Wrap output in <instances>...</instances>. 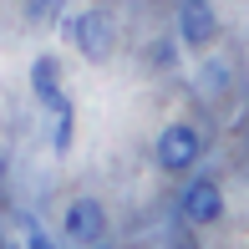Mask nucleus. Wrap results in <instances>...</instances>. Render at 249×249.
<instances>
[{
    "instance_id": "obj_8",
    "label": "nucleus",
    "mask_w": 249,
    "mask_h": 249,
    "mask_svg": "<svg viewBox=\"0 0 249 249\" xmlns=\"http://www.w3.org/2000/svg\"><path fill=\"white\" fill-rule=\"evenodd\" d=\"M203 82H209L213 92H219V87H224V66H203Z\"/></svg>"
},
{
    "instance_id": "obj_5",
    "label": "nucleus",
    "mask_w": 249,
    "mask_h": 249,
    "mask_svg": "<svg viewBox=\"0 0 249 249\" xmlns=\"http://www.w3.org/2000/svg\"><path fill=\"white\" fill-rule=\"evenodd\" d=\"M66 234H71L76 244H97L102 234H107V209H102L97 198H76L71 209H66Z\"/></svg>"
},
{
    "instance_id": "obj_11",
    "label": "nucleus",
    "mask_w": 249,
    "mask_h": 249,
    "mask_svg": "<svg viewBox=\"0 0 249 249\" xmlns=\"http://www.w3.org/2000/svg\"><path fill=\"white\" fill-rule=\"evenodd\" d=\"M92 249H107V244H102V239H97V244H92Z\"/></svg>"
},
{
    "instance_id": "obj_6",
    "label": "nucleus",
    "mask_w": 249,
    "mask_h": 249,
    "mask_svg": "<svg viewBox=\"0 0 249 249\" xmlns=\"http://www.w3.org/2000/svg\"><path fill=\"white\" fill-rule=\"evenodd\" d=\"M31 92L46 102V107L66 102V97H61V66H56L51 56H36V66H31Z\"/></svg>"
},
{
    "instance_id": "obj_2",
    "label": "nucleus",
    "mask_w": 249,
    "mask_h": 249,
    "mask_svg": "<svg viewBox=\"0 0 249 249\" xmlns=\"http://www.w3.org/2000/svg\"><path fill=\"white\" fill-rule=\"evenodd\" d=\"M71 41H76V51H82L87 61H107L112 56V20L102 16V10H82V16L71 20Z\"/></svg>"
},
{
    "instance_id": "obj_1",
    "label": "nucleus",
    "mask_w": 249,
    "mask_h": 249,
    "mask_svg": "<svg viewBox=\"0 0 249 249\" xmlns=\"http://www.w3.org/2000/svg\"><path fill=\"white\" fill-rule=\"evenodd\" d=\"M203 158V138L188 122H173V127L158 132V168H168V173H188Z\"/></svg>"
},
{
    "instance_id": "obj_3",
    "label": "nucleus",
    "mask_w": 249,
    "mask_h": 249,
    "mask_svg": "<svg viewBox=\"0 0 249 249\" xmlns=\"http://www.w3.org/2000/svg\"><path fill=\"white\" fill-rule=\"evenodd\" d=\"M178 203H183V219L188 224H219L224 219V194H219L213 178H194Z\"/></svg>"
},
{
    "instance_id": "obj_10",
    "label": "nucleus",
    "mask_w": 249,
    "mask_h": 249,
    "mask_svg": "<svg viewBox=\"0 0 249 249\" xmlns=\"http://www.w3.org/2000/svg\"><path fill=\"white\" fill-rule=\"evenodd\" d=\"M0 183H5V153H0Z\"/></svg>"
},
{
    "instance_id": "obj_9",
    "label": "nucleus",
    "mask_w": 249,
    "mask_h": 249,
    "mask_svg": "<svg viewBox=\"0 0 249 249\" xmlns=\"http://www.w3.org/2000/svg\"><path fill=\"white\" fill-rule=\"evenodd\" d=\"M46 5L51 0H31V16H46Z\"/></svg>"
},
{
    "instance_id": "obj_4",
    "label": "nucleus",
    "mask_w": 249,
    "mask_h": 249,
    "mask_svg": "<svg viewBox=\"0 0 249 249\" xmlns=\"http://www.w3.org/2000/svg\"><path fill=\"white\" fill-rule=\"evenodd\" d=\"M213 31H219V20H213L209 0H183L178 5V36H183V46H209Z\"/></svg>"
},
{
    "instance_id": "obj_7",
    "label": "nucleus",
    "mask_w": 249,
    "mask_h": 249,
    "mask_svg": "<svg viewBox=\"0 0 249 249\" xmlns=\"http://www.w3.org/2000/svg\"><path fill=\"white\" fill-rule=\"evenodd\" d=\"M26 249H56V244H51L41 229H31V234H26Z\"/></svg>"
}]
</instances>
